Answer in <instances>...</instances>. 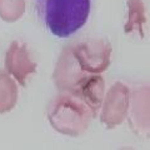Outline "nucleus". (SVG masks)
Segmentation results:
<instances>
[{
  "label": "nucleus",
  "instance_id": "obj_6",
  "mask_svg": "<svg viewBox=\"0 0 150 150\" xmlns=\"http://www.w3.org/2000/svg\"><path fill=\"white\" fill-rule=\"evenodd\" d=\"M5 68L14 80L25 86L30 75L36 73L38 65L30 59L26 45L13 41L5 54Z\"/></svg>",
  "mask_w": 150,
  "mask_h": 150
},
{
  "label": "nucleus",
  "instance_id": "obj_4",
  "mask_svg": "<svg viewBox=\"0 0 150 150\" xmlns=\"http://www.w3.org/2000/svg\"><path fill=\"white\" fill-rule=\"evenodd\" d=\"M130 106V90L125 84L116 81L103 99L100 121L106 129H114L124 123Z\"/></svg>",
  "mask_w": 150,
  "mask_h": 150
},
{
  "label": "nucleus",
  "instance_id": "obj_3",
  "mask_svg": "<svg viewBox=\"0 0 150 150\" xmlns=\"http://www.w3.org/2000/svg\"><path fill=\"white\" fill-rule=\"evenodd\" d=\"M70 50L83 71L88 74H100L109 68L111 44L104 39H86L71 43Z\"/></svg>",
  "mask_w": 150,
  "mask_h": 150
},
{
  "label": "nucleus",
  "instance_id": "obj_1",
  "mask_svg": "<svg viewBox=\"0 0 150 150\" xmlns=\"http://www.w3.org/2000/svg\"><path fill=\"white\" fill-rule=\"evenodd\" d=\"M41 23L56 38H68L85 25L91 0H35Z\"/></svg>",
  "mask_w": 150,
  "mask_h": 150
},
{
  "label": "nucleus",
  "instance_id": "obj_5",
  "mask_svg": "<svg viewBox=\"0 0 150 150\" xmlns=\"http://www.w3.org/2000/svg\"><path fill=\"white\" fill-rule=\"evenodd\" d=\"M89 75L91 74H88L80 69V67L78 65L76 60L74 59L71 54L70 45H67L63 49L62 54H60L54 70L53 76L56 88L62 91L76 96L80 84Z\"/></svg>",
  "mask_w": 150,
  "mask_h": 150
},
{
  "label": "nucleus",
  "instance_id": "obj_8",
  "mask_svg": "<svg viewBox=\"0 0 150 150\" xmlns=\"http://www.w3.org/2000/svg\"><path fill=\"white\" fill-rule=\"evenodd\" d=\"M146 23L148 19L143 0H128V21L124 25L125 34L138 31L140 38H144V28Z\"/></svg>",
  "mask_w": 150,
  "mask_h": 150
},
{
  "label": "nucleus",
  "instance_id": "obj_10",
  "mask_svg": "<svg viewBox=\"0 0 150 150\" xmlns=\"http://www.w3.org/2000/svg\"><path fill=\"white\" fill-rule=\"evenodd\" d=\"M25 0H0V18L6 23L19 20L25 13Z\"/></svg>",
  "mask_w": 150,
  "mask_h": 150
},
{
  "label": "nucleus",
  "instance_id": "obj_9",
  "mask_svg": "<svg viewBox=\"0 0 150 150\" xmlns=\"http://www.w3.org/2000/svg\"><path fill=\"white\" fill-rule=\"evenodd\" d=\"M18 95L16 81L9 74L0 71V114H6L16 106Z\"/></svg>",
  "mask_w": 150,
  "mask_h": 150
},
{
  "label": "nucleus",
  "instance_id": "obj_2",
  "mask_svg": "<svg viewBox=\"0 0 150 150\" xmlns=\"http://www.w3.org/2000/svg\"><path fill=\"white\" fill-rule=\"evenodd\" d=\"M48 119L58 133L68 137H80L88 130L93 114L83 100L65 93L50 103Z\"/></svg>",
  "mask_w": 150,
  "mask_h": 150
},
{
  "label": "nucleus",
  "instance_id": "obj_7",
  "mask_svg": "<svg viewBox=\"0 0 150 150\" xmlns=\"http://www.w3.org/2000/svg\"><path fill=\"white\" fill-rule=\"evenodd\" d=\"M104 93V79L99 74H91L86 79H84L83 83L80 84L76 96L85 103V105L91 111L93 118H95L99 114V110L101 108Z\"/></svg>",
  "mask_w": 150,
  "mask_h": 150
}]
</instances>
